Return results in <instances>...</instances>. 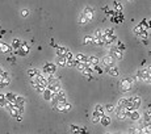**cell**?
<instances>
[{
  "label": "cell",
  "mask_w": 151,
  "mask_h": 134,
  "mask_svg": "<svg viewBox=\"0 0 151 134\" xmlns=\"http://www.w3.org/2000/svg\"><path fill=\"white\" fill-rule=\"evenodd\" d=\"M116 112H117V117L120 120H125V118H129V113L130 112L125 108V106H117L116 108Z\"/></svg>",
  "instance_id": "1"
},
{
  "label": "cell",
  "mask_w": 151,
  "mask_h": 134,
  "mask_svg": "<svg viewBox=\"0 0 151 134\" xmlns=\"http://www.w3.org/2000/svg\"><path fill=\"white\" fill-rule=\"evenodd\" d=\"M29 50H30V46H29L28 43H25V42H21V45H20V47H18V50L14 53V54H18L20 57H25V55H28Z\"/></svg>",
  "instance_id": "2"
},
{
  "label": "cell",
  "mask_w": 151,
  "mask_h": 134,
  "mask_svg": "<svg viewBox=\"0 0 151 134\" xmlns=\"http://www.w3.org/2000/svg\"><path fill=\"white\" fill-rule=\"evenodd\" d=\"M42 71H43V74H46V75L55 74V71H57V66L53 65V63H45Z\"/></svg>",
  "instance_id": "3"
},
{
  "label": "cell",
  "mask_w": 151,
  "mask_h": 134,
  "mask_svg": "<svg viewBox=\"0 0 151 134\" xmlns=\"http://www.w3.org/2000/svg\"><path fill=\"white\" fill-rule=\"evenodd\" d=\"M104 70L108 72L110 76H118V69H117L114 65L112 66H104Z\"/></svg>",
  "instance_id": "4"
},
{
  "label": "cell",
  "mask_w": 151,
  "mask_h": 134,
  "mask_svg": "<svg viewBox=\"0 0 151 134\" xmlns=\"http://www.w3.org/2000/svg\"><path fill=\"white\" fill-rule=\"evenodd\" d=\"M120 86H121V91H122V92H129L131 88H133V86L130 84V82H129L128 79H122V80H121Z\"/></svg>",
  "instance_id": "5"
},
{
  "label": "cell",
  "mask_w": 151,
  "mask_h": 134,
  "mask_svg": "<svg viewBox=\"0 0 151 134\" xmlns=\"http://www.w3.org/2000/svg\"><path fill=\"white\" fill-rule=\"evenodd\" d=\"M36 83H37L38 86H42V87H47V80H46V78L43 76V75H41L40 72L37 74V78H36L34 80Z\"/></svg>",
  "instance_id": "6"
},
{
  "label": "cell",
  "mask_w": 151,
  "mask_h": 134,
  "mask_svg": "<svg viewBox=\"0 0 151 134\" xmlns=\"http://www.w3.org/2000/svg\"><path fill=\"white\" fill-rule=\"evenodd\" d=\"M3 78H1V80H0V87H5V86H8L9 83H11V78H9V75H8V72H5V71H3Z\"/></svg>",
  "instance_id": "7"
},
{
  "label": "cell",
  "mask_w": 151,
  "mask_h": 134,
  "mask_svg": "<svg viewBox=\"0 0 151 134\" xmlns=\"http://www.w3.org/2000/svg\"><path fill=\"white\" fill-rule=\"evenodd\" d=\"M129 100H130L131 103H133L134 109H138V108L141 106V101H142V100H141V97H139V96H133V97H130Z\"/></svg>",
  "instance_id": "8"
},
{
  "label": "cell",
  "mask_w": 151,
  "mask_h": 134,
  "mask_svg": "<svg viewBox=\"0 0 151 134\" xmlns=\"http://www.w3.org/2000/svg\"><path fill=\"white\" fill-rule=\"evenodd\" d=\"M0 51L4 53V54H7V53H9V54H13V50H12V47H9L7 43H0Z\"/></svg>",
  "instance_id": "9"
},
{
  "label": "cell",
  "mask_w": 151,
  "mask_h": 134,
  "mask_svg": "<svg viewBox=\"0 0 151 134\" xmlns=\"http://www.w3.org/2000/svg\"><path fill=\"white\" fill-rule=\"evenodd\" d=\"M103 65L104 66H112L114 65V58L112 55H106V57L103 58Z\"/></svg>",
  "instance_id": "10"
},
{
  "label": "cell",
  "mask_w": 151,
  "mask_h": 134,
  "mask_svg": "<svg viewBox=\"0 0 151 134\" xmlns=\"http://www.w3.org/2000/svg\"><path fill=\"white\" fill-rule=\"evenodd\" d=\"M129 118L130 120H133V121H138L141 118V116H139V112L135 109V111H131L130 113H129Z\"/></svg>",
  "instance_id": "11"
},
{
  "label": "cell",
  "mask_w": 151,
  "mask_h": 134,
  "mask_svg": "<svg viewBox=\"0 0 151 134\" xmlns=\"http://www.w3.org/2000/svg\"><path fill=\"white\" fill-rule=\"evenodd\" d=\"M104 42H105V45H109V43H113L114 41L117 40L116 34H112V36H104Z\"/></svg>",
  "instance_id": "12"
},
{
  "label": "cell",
  "mask_w": 151,
  "mask_h": 134,
  "mask_svg": "<svg viewBox=\"0 0 151 134\" xmlns=\"http://www.w3.org/2000/svg\"><path fill=\"white\" fill-rule=\"evenodd\" d=\"M100 122L103 124L104 126H109L110 125V117H108V116H105V114H103V116L100 117Z\"/></svg>",
  "instance_id": "13"
},
{
  "label": "cell",
  "mask_w": 151,
  "mask_h": 134,
  "mask_svg": "<svg viewBox=\"0 0 151 134\" xmlns=\"http://www.w3.org/2000/svg\"><path fill=\"white\" fill-rule=\"evenodd\" d=\"M83 14H84V16H86V18L87 20H91L92 17H93V11H92V8H89V7H87L86 8V11L83 12Z\"/></svg>",
  "instance_id": "14"
},
{
  "label": "cell",
  "mask_w": 151,
  "mask_h": 134,
  "mask_svg": "<svg viewBox=\"0 0 151 134\" xmlns=\"http://www.w3.org/2000/svg\"><path fill=\"white\" fill-rule=\"evenodd\" d=\"M74 59H76L78 63H86L87 60H88V58H87L84 54H76L74 57Z\"/></svg>",
  "instance_id": "15"
},
{
  "label": "cell",
  "mask_w": 151,
  "mask_h": 134,
  "mask_svg": "<svg viewBox=\"0 0 151 134\" xmlns=\"http://www.w3.org/2000/svg\"><path fill=\"white\" fill-rule=\"evenodd\" d=\"M51 93H53V92L50 91V89H49L47 87H46L45 91L42 92V96H43V99H45L46 101H50V100H51Z\"/></svg>",
  "instance_id": "16"
},
{
  "label": "cell",
  "mask_w": 151,
  "mask_h": 134,
  "mask_svg": "<svg viewBox=\"0 0 151 134\" xmlns=\"http://www.w3.org/2000/svg\"><path fill=\"white\" fill-rule=\"evenodd\" d=\"M5 100H7V101H9L11 104H14V103H16V95L12 93V92H8V93L5 95Z\"/></svg>",
  "instance_id": "17"
},
{
  "label": "cell",
  "mask_w": 151,
  "mask_h": 134,
  "mask_svg": "<svg viewBox=\"0 0 151 134\" xmlns=\"http://www.w3.org/2000/svg\"><path fill=\"white\" fill-rule=\"evenodd\" d=\"M67 50H69L67 47H63V46H58V47H57V54H58V57H64L66 53H67Z\"/></svg>",
  "instance_id": "18"
},
{
  "label": "cell",
  "mask_w": 151,
  "mask_h": 134,
  "mask_svg": "<svg viewBox=\"0 0 151 134\" xmlns=\"http://www.w3.org/2000/svg\"><path fill=\"white\" fill-rule=\"evenodd\" d=\"M53 108H54L55 111H58V112H64V104L57 101V103L54 104V106H53Z\"/></svg>",
  "instance_id": "19"
},
{
  "label": "cell",
  "mask_w": 151,
  "mask_h": 134,
  "mask_svg": "<svg viewBox=\"0 0 151 134\" xmlns=\"http://www.w3.org/2000/svg\"><path fill=\"white\" fill-rule=\"evenodd\" d=\"M13 105H17V106L25 105V99H24L23 96H16V103H14Z\"/></svg>",
  "instance_id": "20"
},
{
  "label": "cell",
  "mask_w": 151,
  "mask_h": 134,
  "mask_svg": "<svg viewBox=\"0 0 151 134\" xmlns=\"http://www.w3.org/2000/svg\"><path fill=\"white\" fill-rule=\"evenodd\" d=\"M21 42L18 40H13V42H12V50H13V54L18 50V47H20Z\"/></svg>",
  "instance_id": "21"
},
{
  "label": "cell",
  "mask_w": 151,
  "mask_h": 134,
  "mask_svg": "<svg viewBox=\"0 0 151 134\" xmlns=\"http://www.w3.org/2000/svg\"><path fill=\"white\" fill-rule=\"evenodd\" d=\"M9 113H11V116H12V117H17L18 114H20V113H18V109L16 108L14 105H12V108L9 109Z\"/></svg>",
  "instance_id": "22"
},
{
  "label": "cell",
  "mask_w": 151,
  "mask_h": 134,
  "mask_svg": "<svg viewBox=\"0 0 151 134\" xmlns=\"http://www.w3.org/2000/svg\"><path fill=\"white\" fill-rule=\"evenodd\" d=\"M66 62H67V59H66L64 57H58V66H60V67H64L66 66Z\"/></svg>",
  "instance_id": "23"
},
{
  "label": "cell",
  "mask_w": 151,
  "mask_h": 134,
  "mask_svg": "<svg viewBox=\"0 0 151 134\" xmlns=\"http://www.w3.org/2000/svg\"><path fill=\"white\" fill-rule=\"evenodd\" d=\"M116 46H117V49H118L120 51H122V53L126 50V46H125V43H124V42H121V41H118V42L116 43Z\"/></svg>",
  "instance_id": "24"
},
{
  "label": "cell",
  "mask_w": 151,
  "mask_h": 134,
  "mask_svg": "<svg viewBox=\"0 0 151 134\" xmlns=\"http://www.w3.org/2000/svg\"><path fill=\"white\" fill-rule=\"evenodd\" d=\"M88 62L91 63V65H99L100 59H99L97 57H89V58H88Z\"/></svg>",
  "instance_id": "25"
},
{
  "label": "cell",
  "mask_w": 151,
  "mask_h": 134,
  "mask_svg": "<svg viewBox=\"0 0 151 134\" xmlns=\"http://www.w3.org/2000/svg\"><path fill=\"white\" fill-rule=\"evenodd\" d=\"M92 69H93V70H96V71H97V74H100V75H101V74L104 72V69H101V67H100L99 65H92Z\"/></svg>",
  "instance_id": "26"
},
{
  "label": "cell",
  "mask_w": 151,
  "mask_h": 134,
  "mask_svg": "<svg viewBox=\"0 0 151 134\" xmlns=\"http://www.w3.org/2000/svg\"><path fill=\"white\" fill-rule=\"evenodd\" d=\"M37 74H38V70H36V69H29L28 70V75H29V76H32V78L36 76Z\"/></svg>",
  "instance_id": "27"
},
{
  "label": "cell",
  "mask_w": 151,
  "mask_h": 134,
  "mask_svg": "<svg viewBox=\"0 0 151 134\" xmlns=\"http://www.w3.org/2000/svg\"><path fill=\"white\" fill-rule=\"evenodd\" d=\"M148 34H150V30H142L138 36H139V38H147Z\"/></svg>",
  "instance_id": "28"
},
{
  "label": "cell",
  "mask_w": 151,
  "mask_h": 134,
  "mask_svg": "<svg viewBox=\"0 0 151 134\" xmlns=\"http://www.w3.org/2000/svg\"><path fill=\"white\" fill-rule=\"evenodd\" d=\"M126 104H128V99H125V97L118 100V106H126Z\"/></svg>",
  "instance_id": "29"
},
{
  "label": "cell",
  "mask_w": 151,
  "mask_h": 134,
  "mask_svg": "<svg viewBox=\"0 0 151 134\" xmlns=\"http://www.w3.org/2000/svg\"><path fill=\"white\" fill-rule=\"evenodd\" d=\"M92 43H96V45H99V46L105 45V42H104L103 38H96V40H93V42H92Z\"/></svg>",
  "instance_id": "30"
},
{
  "label": "cell",
  "mask_w": 151,
  "mask_h": 134,
  "mask_svg": "<svg viewBox=\"0 0 151 134\" xmlns=\"http://www.w3.org/2000/svg\"><path fill=\"white\" fill-rule=\"evenodd\" d=\"M114 55H116V58H117V59H118V60H121V59H122V58H124V55H122V51H120L118 49H117L116 51H114Z\"/></svg>",
  "instance_id": "31"
},
{
  "label": "cell",
  "mask_w": 151,
  "mask_h": 134,
  "mask_svg": "<svg viewBox=\"0 0 151 134\" xmlns=\"http://www.w3.org/2000/svg\"><path fill=\"white\" fill-rule=\"evenodd\" d=\"M95 111L99 112L100 116H103V114H104V106L103 105H96V106H95Z\"/></svg>",
  "instance_id": "32"
},
{
  "label": "cell",
  "mask_w": 151,
  "mask_h": 134,
  "mask_svg": "<svg viewBox=\"0 0 151 134\" xmlns=\"http://www.w3.org/2000/svg\"><path fill=\"white\" fill-rule=\"evenodd\" d=\"M92 42H93V38H92L91 36H86V38H84V43H86V45H91Z\"/></svg>",
  "instance_id": "33"
},
{
  "label": "cell",
  "mask_w": 151,
  "mask_h": 134,
  "mask_svg": "<svg viewBox=\"0 0 151 134\" xmlns=\"http://www.w3.org/2000/svg\"><path fill=\"white\" fill-rule=\"evenodd\" d=\"M71 128V133H74V134H79V126H76V125H71L70 126Z\"/></svg>",
  "instance_id": "34"
},
{
  "label": "cell",
  "mask_w": 151,
  "mask_h": 134,
  "mask_svg": "<svg viewBox=\"0 0 151 134\" xmlns=\"http://www.w3.org/2000/svg\"><path fill=\"white\" fill-rule=\"evenodd\" d=\"M105 111L109 112V113H112V112L114 111V105H113V104H108V105L105 106Z\"/></svg>",
  "instance_id": "35"
},
{
  "label": "cell",
  "mask_w": 151,
  "mask_h": 134,
  "mask_svg": "<svg viewBox=\"0 0 151 134\" xmlns=\"http://www.w3.org/2000/svg\"><path fill=\"white\" fill-rule=\"evenodd\" d=\"M113 4H114V7H116V11H118V12L122 11V5H121L118 1H113Z\"/></svg>",
  "instance_id": "36"
},
{
  "label": "cell",
  "mask_w": 151,
  "mask_h": 134,
  "mask_svg": "<svg viewBox=\"0 0 151 134\" xmlns=\"http://www.w3.org/2000/svg\"><path fill=\"white\" fill-rule=\"evenodd\" d=\"M112 34H114V30L113 29H106V30H104V36H112Z\"/></svg>",
  "instance_id": "37"
},
{
  "label": "cell",
  "mask_w": 151,
  "mask_h": 134,
  "mask_svg": "<svg viewBox=\"0 0 151 134\" xmlns=\"http://www.w3.org/2000/svg\"><path fill=\"white\" fill-rule=\"evenodd\" d=\"M75 67H76V69L79 70V71H82V72H83V70L86 69V66H84V63H78V65L75 66Z\"/></svg>",
  "instance_id": "38"
},
{
  "label": "cell",
  "mask_w": 151,
  "mask_h": 134,
  "mask_svg": "<svg viewBox=\"0 0 151 134\" xmlns=\"http://www.w3.org/2000/svg\"><path fill=\"white\" fill-rule=\"evenodd\" d=\"M142 30H143V29H142V26H141V25H137L135 28H134V33H135V34H139Z\"/></svg>",
  "instance_id": "39"
},
{
  "label": "cell",
  "mask_w": 151,
  "mask_h": 134,
  "mask_svg": "<svg viewBox=\"0 0 151 134\" xmlns=\"http://www.w3.org/2000/svg\"><path fill=\"white\" fill-rule=\"evenodd\" d=\"M64 58H66V59H67V60H69V59H72V58H74V57H72V53L70 51V50H67V53H66Z\"/></svg>",
  "instance_id": "40"
},
{
  "label": "cell",
  "mask_w": 151,
  "mask_h": 134,
  "mask_svg": "<svg viewBox=\"0 0 151 134\" xmlns=\"http://www.w3.org/2000/svg\"><path fill=\"white\" fill-rule=\"evenodd\" d=\"M145 116H146V121H147V122H150V116H151V111H150V108L147 109V112L145 113Z\"/></svg>",
  "instance_id": "41"
},
{
  "label": "cell",
  "mask_w": 151,
  "mask_h": 134,
  "mask_svg": "<svg viewBox=\"0 0 151 134\" xmlns=\"http://www.w3.org/2000/svg\"><path fill=\"white\" fill-rule=\"evenodd\" d=\"M126 79H128L129 82H130V84L133 86L134 83H135V80H137V76H130V78H126Z\"/></svg>",
  "instance_id": "42"
},
{
  "label": "cell",
  "mask_w": 151,
  "mask_h": 134,
  "mask_svg": "<svg viewBox=\"0 0 151 134\" xmlns=\"http://www.w3.org/2000/svg\"><path fill=\"white\" fill-rule=\"evenodd\" d=\"M71 108H72V105L70 103H64V112H69Z\"/></svg>",
  "instance_id": "43"
},
{
  "label": "cell",
  "mask_w": 151,
  "mask_h": 134,
  "mask_svg": "<svg viewBox=\"0 0 151 134\" xmlns=\"http://www.w3.org/2000/svg\"><path fill=\"white\" fill-rule=\"evenodd\" d=\"M87 18H86V16H84V14H82V17H80V24H83V25H84V24H87Z\"/></svg>",
  "instance_id": "44"
},
{
  "label": "cell",
  "mask_w": 151,
  "mask_h": 134,
  "mask_svg": "<svg viewBox=\"0 0 151 134\" xmlns=\"http://www.w3.org/2000/svg\"><path fill=\"white\" fill-rule=\"evenodd\" d=\"M8 62H11V63H13V65H14V63H16V58H14V57H13V54H11V57H9V58H8Z\"/></svg>",
  "instance_id": "45"
},
{
  "label": "cell",
  "mask_w": 151,
  "mask_h": 134,
  "mask_svg": "<svg viewBox=\"0 0 151 134\" xmlns=\"http://www.w3.org/2000/svg\"><path fill=\"white\" fill-rule=\"evenodd\" d=\"M21 14H23V17H26L29 14V11L28 9H23V11H21Z\"/></svg>",
  "instance_id": "46"
},
{
  "label": "cell",
  "mask_w": 151,
  "mask_h": 134,
  "mask_svg": "<svg viewBox=\"0 0 151 134\" xmlns=\"http://www.w3.org/2000/svg\"><path fill=\"white\" fill-rule=\"evenodd\" d=\"M92 122H93V124L100 122V117H92Z\"/></svg>",
  "instance_id": "47"
},
{
  "label": "cell",
  "mask_w": 151,
  "mask_h": 134,
  "mask_svg": "<svg viewBox=\"0 0 151 134\" xmlns=\"http://www.w3.org/2000/svg\"><path fill=\"white\" fill-rule=\"evenodd\" d=\"M50 45H51L53 47H55V49L58 47V45H57V43H54V40H53V38H51V41H50Z\"/></svg>",
  "instance_id": "48"
},
{
  "label": "cell",
  "mask_w": 151,
  "mask_h": 134,
  "mask_svg": "<svg viewBox=\"0 0 151 134\" xmlns=\"http://www.w3.org/2000/svg\"><path fill=\"white\" fill-rule=\"evenodd\" d=\"M142 43L143 45H148V40L147 38H142Z\"/></svg>",
  "instance_id": "49"
},
{
  "label": "cell",
  "mask_w": 151,
  "mask_h": 134,
  "mask_svg": "<svg viewBox=\"0 0 151 134\" xmlns=\"http://www.w3.org/2000/svg\"><path fill=\"white\" fill-rule=\"evenodd\" d=\"M16 120H17L18 122H20V121H23V114H18V116L16 117Z\"/></svg>",
  "instance_id": "50"
},
{
  "label": "cell",
  "mask_w": 151,
  "mask_h": 134,
  "mask_svg": "<svg viewBox=\"0 0 151 134\" xmlns=\"http://www.w3.org/2000/svg\"><path fill=\"white\" fill-rule=\"evenodd\" d=\"M84 76H86V78H87V79H88V80H92V79H93V78H92L91 75H84Z\"/></svg>",
  "instance_id": "51"
},
{
  "label": "cell",
  "mask_w": 151,
  "mask_h": 134,
  "mask_svg": "<svg viewBox=\"0 0 151 134\" xmlns=\"http://www.w3.org/2000/svg\"><path fill=\"white\" fill-rule=\"evenodd\" d=\"M103 11H105V12H106V13H108V11H109V8H108V7H103Z\"/></svg>",
  "instance_id": "52"
},
{
  "label": "cell",
  "mask_w": 151,
  "mask_h": 134,
  "mask_svg": "<svg viewBox=\"0 0 151 134\" xmlns=\"http://www.w3.org/2000/svg\"><path fill=\"white\" fill-rule=\"evenodd\" d=\"M146 65H147V62H146V60H142V66H143V67H145Z\"/></svg>",
  "instance_id": "53"
},
{
  "label": "cell",
  "mask_w": 151,
  "mask_h": 134,
  "mask_svg": "<svg viewBox=\"0 0 151 134\" xmlns=\"http://www.w3.org/2000/svg\"><path fill=\"white\" fill-rule=\"evenodd\" d=\"M106 134H110V133H106Z\"/></svg>",
  "instance_id": "54"
}]
</instances>
